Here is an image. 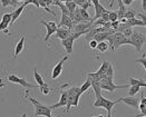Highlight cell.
<instances>
[{
	"label": "cell",
	"mask_w": 146,
	"mask_h": 117,
	"mask_svg": "<svg viewBox=\"0 0 146 117\" xmlns=\"http://www.w3.org/2000/svg\"><path fill=\"white\" fill-rule=\"evenodd\" d=\"M28 99H29V102H30V103L34 105V107H35V113H34V115L36 117H39V116L54 117L52 114H51V109H50L49 106L44 105L42 103H40L39 100H37L36 98H34V97H29ZM56 117H60V115Z\"/></svg>",
	"instance_id": "1"
},
{
	"label": "cell",
	"mask_w": 146,
	"mask_h": 117,
	"mask_svg": "<svg viewBox=\"0 0 146 117\" xmlns=\"http://www.w3.org/2000/svg\"><path fill=\"white\" fill-rule=\"evenodd\" d=\"M118 103H119L118 99L116 102H114V100H110V99L105 98L103 95H99V96L96 97V100L94 102L93 105H94L95 108H105L107 110V113H111L114 106L116 104H118Z\"/></svg>",
	"instance_id": "2"
},
{
	"label": "cell",
	"mask_w": 146,
	"mask_h": 117,
	"mask_svg": "<svg viewBox=\"0 0 146 117\" xmlns=\"http://www.w3.org/2000/svg\"><path fill=\"white\" fill-rule=\"evenodd\" d=\"M129 39L132 41V46L137 50V53L142 51V47L146 43V36L139 31H133L129 36Z\"/></svg>",
	"instance_id": "3"
},
{
	"label": "cell",
	"mask_w": 146,
	"mask_h": 117,
	"mask_svg": "<svg viewBox=\"0 0 146 117\" xmlns=\"http://www.w3.org/2000/svg\"><path fill=\"white\" fill-rule=\"evenodd\" d=\"M100 87H102V90H107L110 93H113V92H115L117 89L128 87V85L127 84H125V85H116L114 82V79L105 78V79H102L100 80Z\"/></svg>",
	"instance_id": "4"
},
{
	"label": "cell",
	"mask_w": 146,
	"mask_h": 117,
	"mask_svg": "<svg viewBox=\"0 0 146 117\" xmlns=\"http://www.w3.org/2000/svg\"><path fill=\"white\" fill-rule=\"evenodd\" d=\"M123 45H131L132 46V41H131V39L128 37L123 35L122 33L116 31L115 35H114V41H113V45H111V49L116 50Z\"/></svg>",
	"instance_id": "5"
},
{
	"label": "cell",
	"mask_w": 146,
	"mask_h": 117,
	"mask_svg": "<svg viewBox=\"0 0 146 117\" xmlns=\"http://www.w3.org/2000/svg\"><path fill=\"white\" fill-rule=\"evenodd\" d=\"M8 80L10 82H13V84H18V85H20V86H23L24 88H27V89H31V88H35V87H38V85H34V84H30V82H28L26 79L24 78H20V77H18L17 75H8Z\"/></svg>",
	"instance_id": "6"
},
{
	"label": "cell",
	"mask_w": 146,
	"mask_h": 117,
	"mask_svg": "<svg viewBox=\"0 0 146 117\" xmlns=\"http://www.w3.org/2000/svg\"><path fill=\"white\" fill-rule=\"evenodd\" d=\"M40 23L45 26L46 30H47V34L46 37L44 38V41L45 43H48V40L50 39V37L54 35L58 28V25L55 23V21H45V20H40Z\"/></svg>",
	"instance_id": "7"
},
{
	"label": "cell",
	"mask_w": 146,
	"mask_h": 117,
	"mask_svg": "<svg viewBox=\"0 0 146 117\" xmlns=\"http://www.w3.org/2000/svg\"><path fill=\"white\" fill-rule=\"evenodd\" d=\"M68 56H69V55H66L65 57H62V58L57 62V65H56V66H54V68H52V72H51V79H52V80H54V79H57V78L61 75L64 64H65V61H67V60H68Z\"/></svg>",
	"instance_id": "8"
},
{
	"label": "cell",
	"mask_w": 146,
	"mask_h": 117,
	"mask_svg": "<svg viewBox=\"0 0 146 117\" xmlns=\"http://www.w3.org/2000/svg\"><path fill=\"white\" fill-rule=\"evenodd\" d=\"M118 102L119 103H124L125 105L129 106L132 108H138L139 105V99L138 98H135V96H128V97H119L118 98Z\"/></svg>",
	"instance_id": "9"
},
{
	"label": "cell",
	"mask_w": 146,
	"mask_h": 117,
	"mask_svg": "<svg viewBox=\"0 0 146 117\" xmlns=\"http://www.w3.org/2000/svg\"><path fill=\"white\" fill-rule=\"evenodd\" d=\"M67 100H68V92H67V90H62L60 93V98H59L58 103L52 104V105H50L49 107H50L51 110L57 109V108H60V107H66Z\"/></svg>",
	"instance_id": "10"
},
{
	"label": "cell",
	"mask_w": 146,
	"mask_h": 117,
	"mask_svg": "<svg viewBox=\"0 0 146 117\" xmlns=\"http://www.w3.org/2000/svg\"><path fill=\"white\" fill-rule=\"evenodd\" d=\"M74 41H75V39H74V37L72 35L69 36L68 38H66V39L61 40V46L65 48V50H66V54H67V55H70V54L73 53Z\"/></svg>",
	"instance_id": "11"
},
{
	"label": "cell",
	"mask_w": 146,
	"mask_h": 117,
	"mask_svg": "<svg viewBox=\"0 0 146 117\" xmlns=\"http://www.w3.org/2000/svg\"><path fill=\"white\" fill-rule=\"evenodd\" d=\"M70 34H72V31H70L68 28L58 27L57 30H56V33H55V36H56V38H58V39H60V40H64V39L68 38V37L70 36Z\"/></svg>",
	"instance_id": "12"
},
{
	"label": "cell",
	"mask_w": 146,
	"mask_h": 117,
	"mask_svg": "<svg viewBox=\"0 0 146 117\" xmlns=\"http://www.w3.org/2000/svg\"><path fill=\"white\" fill-rule=\"evenodd\" d=\"M25 40H26V37H25V36H21L20 40L16 44L15 51H13V58H17V57H18V55L23 51V49H24V47H25Z\"/></svg>",
	"instance_id": "13"
},
{
	"label": "cell",
	"mask_w": 146,
	"mask_h": 117,
	"mask_svg": "<svg viewBox=\"0 0 146 117\" xmlns=\"http://www.w3.org/2000/svg\"><path fill=\"white\" fill-rule=\"evenodd\" d=\"M25 7H26L25 5H21L20 7L16 8V9L11 12V23H10V25H12L15 21H17V20H18V18L20 17V15H21V13H23V11H24Z\"/></svg>",
	"instance_id": "14"
},
{
	"label": "cell",
	"mask_w": 146,
	"mask_h": 117,
	"mask_svg": "<svg viewBox=\"0 0 146 117\" xmlns=\"http://www.w3.org/2000/svg\"><path fill=\"white\" fill-rule=\"evenodd\" d=\"M95 7V17L94 18H92V20L93 21H95V20H97L98 18H100L102 17V15L104 13V12H106L107 10L100 5V3H97V5H95L94 6Z\"/></svg>",
	"instance_id": "15"
},
{
	"label": "cell",
	"mask_w": 146,
	"mask_h": 117,
	"mask_svg": "<svg viewBox=\"0 0 146 117\" xmlns=\"http://www.w3.org/2000/svg\"><path fill=\"white\" fill-rule=\"evenodd\" d=\"M92 82V88L94 89V93H95V96L97 97L99 95H102V87H100V82H97V80H90Z\"/></svg>",
	"instance_id": "16"
},
{
	"label": "cell",
	"mask_w": 146,
	"mask_h": 117,
	"mask_svg": "<svg viewBox=\"0 0 146 117\" xmlns=\"http://www.w3.org/2000/svg\"><path fill=\"white\" fill-rule=\"evenodd\" d=\"M34 77H35V80H36V84L38 86H42L45 84V80H44L42 76L37 71L36 68H34Z\"/></svg>",
	"instance_id": "17"
},
{
	"label": "cell",
	"mask_w": 146,
	"mask_h": 117,
	"mask_svg": "<svg viewBox=\"0 0 146 117\" xmlns=\"http://www.w3.org/2000/svg\"><path fill=\"white\" fill-rule=\"evenodd\" d=\"M129 86H134V85H137V86H141V87H144L145 85V79H135L133 77H131L129 79Z\"/></svg>",
	"instance_id": "18"
},
{
	"label": "cell",
	"mask_w": 146,
	"mask_h": 117,
	"mask_svg": "<svg viewBox=\"0 0 146 117\" xmlns=\"http://www.w3.org/2000/svg\"><path fill=\"white\" fill-rule=\"evenodd\" d=\"M90 87H92V82H90V79L87 77V79H86L85 82H84V84H83V85L79 87V89H80V93H82V94L86 93V92H87V90H88Z\"/></svg>",
	"instance_id": "19"
},
{
	"label": "cell",
	"mask_w": 146,
	"mask_h": 117,
	"mask_svg": "<svg viewBox=\"0 0 146 117\" xmlns=\"http://www.w3.org/2000/svg\"><path fill=\"white\" fill-rule=\"evenodd\" d=\"M110 65V61H107V60H104L103 62H102V66L99 67V69L96 71L98 75H102V74H105L106 72V70H107V68H108V66Z\"/></svg>",
	"instance_id": "20"
},
{
	"label": "cell",
	"mask_w": 146,
	"mask_h": 117,
	"mask_svg": "<svg viewBox=\"0 0 146 117\" xmlns=\"http://www.w3.org/2000/svg\"><path fill=\"white\" fill-rule=\"evenodd\" d=\"M96 49H97L98 51H100V53L107 51L108 50V43L107 41H100V43H98Z\"/></svg>",
	"instance_id": "21"
},
{
	"label": "cell",
	"mask_w": 146,
	"mask_h": 117,
	"mask_svg": "<svg viewBox=\"0 0 146 117\" xmlns=\"http://www.w3.org/2000/svg\"><path fill=\"white\" fill-rule=\"evenodd\" d=\"M141 86H137V85H134V86H129V90H128V96H135L136 94H138L141 92Z\"/></svg>",
	"instance_id": "22"
},
{
	"label": "cell",
	"mask_w": 146,
	"mask_h": 117,
	"mask_svg": "<svg viewBox=\"0 0 146 117\" xmlns=\"http://www.w3.org/2000/svg\"><path fill=\"white\" fill-rule=\"evenodd\" d=\"M38 88H39L40 93L42 94V95H48V94L52 90V89L48 86V84H46V82H45L42 86H38Z\"/></svg>",
	"instance_id": "23"
},
{
	"label": "cell",
	"mask_w": 146,
	"mask_h": 117,
	"mask_svg": "<svg viewBox=\"0 0 146 117\" xmlns=\"http://www.w3.org/2000/svg\"><path fill=\"white\" fill-rule=\"evenodd\" d=\"M65 5H66V7L68 8V10L70 11V13L75 11V10H76V8L78 7V5H77L75 1H73V0H72V1H66V2H65Z\"/></svg>",
	"instance_id": "24"
},
{
	"label": "cell",
	"mask_w": 146,
	"mask_h": 117,
	"mask_svg": "<svg viewBox=\"0 0 146 117\" xmlns=\"http://www.w3.org/2000/svg\"><path fill=\"white\" fill-rule=\"evenodd\" d=\"M135 16H136V12H135L134 9H127V10L125 11V15H124V18H126V19L128 20V19H132V18H135Z\"/></svg>",
	"instance_id": "25"
},
{
	"label": "cell",
	"mask_w": 146,
	"mask_h": 117,
	"mask_svg": "<svg viewBox=\"0 0 146 117\" xmlns=\"http://www.w3.org/2000/svg\"><path fill=\"white\" fill-rule=\"evenodd\" d=\"M106 76H107V78H110V79H114V76H115V71H114V67H113V65L110 64V66H108V68L106 70Z\"/></svg>",
	"instance_id": "26"
},
{
	"label": "cell",
	"mask_w": 146,
	"mask_h": 117,
	"mask_svg": "<svg viewBox=\"0 0 146 117\" xmlns=\"http://www.w3.org/2000/svg\"><path fill=\"white\" fill-rule=\"evenodd\" d=\"M80 10V16H82V18H83V20L84 21H90L92 20V18H90V16H89V13L87 12V10L85 9H79Z\"/></svg>",
	"instance_id": "27"
},
{
	"label": "cell",
	"mask_w": 146,
	"mask_h": 117,
	"mask_svg": "<svg viewBox=\"0 0 146 117\" xmlns=\"http://www.w3.org/2000/svg\"><path fill=\"white\" fill-rule=\"evenodd\" d=\"M59 8H60V10H61V15L70 16V11L68 10V8L66 7V5H65V3H62V2H61L60 5H59Z\"/></svg>",
	"instance_id": "28"
},
{
	"label": "cell",
	"mask_w": 146,
	"mask_h": 117,
	"mask_svg": "<svg viewBox=\"0 0 146 117\" xmlns=\"http://www.w3.org/2000/svg\"><path fill=\"white\" fill-rule=\"evenodd\" d=\"M1 21L10 25V23H11V13H3L2 15V18H1Z\"/></svg>",
	"instance_id": "29"
},
{
	"label": "cell",
	"mask_w": 146,
	"mask_h": 117,
	"mask_svg": "<svg viewBox=\"0 0 146 117\" xmlns=\"http://www.w3.org/2000/svg\"><path fill=\"white\" fill-rule=\"evenodd\" d=\"M135 62L143 65V67H144V68H145V70H146V54H144V55H143V57L136 59V60H135Z\"/></svg>",
	"instance_id": "30"
},
{
	"label": "cell",
	"mask_w": 146,
	"mask_h": 117,
	"mask_svg": "<svg viewBox=\"0 0 146 117\" xmlns=\"http://www.w3.org/2000/svg\"><path fill=\"white\" fill-rule=\"evenodd\" d=\"M116 20H118L117 11H110V21L113 23V21H116Z\"/></svg>",
	"instance_id": "31"
},
{
	"label": "cell",
	"mask_w": 146,
	"mask_h": 117,
	"mask_svg": "<svg viewBox=\"0 0 146 117\" xmlns=\"http://www.w3.org/2000/svg\"><path fill=\"white\" fill-rule=\"evenodd\" d=\"M105 23H107V21H110V11L107 10L106 12H104L103 15H102V17H100Z\"/></svg>",
	"instance_id": "32"
},
{
	"label": "cell",
	"mask_w": 146,
	"mask_h": 117,
	"mask_svg": "<svg viewBox=\"0 0 146 117\" xmlns=\"http://www.w3.org/2000/svg\"><path fill=\"white\" fill-rule=\"evenodd\" d=\"M88 43H89V48H90V49H96L98 43L95 40V39H92V40H89Z\"/></svg>",
	"instance_id": "33"
},
{
	"label": "cell",
	"mask_w": 146,
	"mask_h": 117,
	"mask_svg": "<svg viewBox=\"0 0 146 117\" xmlns=\"http://www.w3.org/2000/svg\"><path fill=\"white\" fill-rule=\"evenodd\" d=\"M8 27H9V23L0 21V31H3L5 29H8Z\"/></svg>",
	"instance_id": "34"
},
{
	"label": "cell",
	"mask_w": 146,
	"mask_h": 117,
	"mask_svg": "<svg viewBox=\"0 0 146 117\" xmlns=\"http://www.w3.org/2000/svg\"><path fill=\"white\" fill-rule=\"evenodd\" d=\"M90 5H92V2H90V0H88V1L84 2L83 5H80V8H82V9H85V10H87V9H88V7H90Z\"/></svg>",
	"instance_id": "35"
},
{
	"label": "cell",
	"mask_w": 146,
	"mask_h": 117,
	"mask_svg": "<svg viewBox=\"0 0 146 117\" xmlns=\"http://www.w3.org/2000/svg\"><path fill=\"white\" fill-rule=\"evenodd\" d=\"M0 2H1V7L2 8H6V7L10 6V0H0Z\"/></svg>",
	"instance_id": "36"
},
{
	"label": "cell",
	"mask_w": 146,
	"mask_h": 117,
	"mask_svg": "<svg viewBox=\"0 0 146 117\" xmlns=\"http://www.w3.org/2000/svg\"><path fill=\"white\" fill-rule=\"evenodd\" d=\"M119 21L118 20H116V21H113L111 23V29H114L115 31H117V28H118V26H119Z\"/></svg>",
	"instance_id": "37"
},
{
	"label": "cell",
	"mask_w": 146,
	"mask_h": 117,
	"mask_svg": "<svg viewBox=\"0 0 146 117\" xmlns=\"http://www.w3.org/2000/svg\"><path fill=\"white\" fill-rule=\"evenodd\" d=\"M138 17L141 18V20H142L143 23H144V27L146 28V16L145 15H143V13H138Z\"/></svg>",
	"instance_id": "38"
},
{
	"label": "cell",
	"mask_w": 146,
	"mask_h": 117,
	"mask_svg": "<svg viewBox=\"0 0 146 117\" xmlns=\"http://www.w3.org/2000/svg\"><path fill=\"white\" fill-rule=\"evenodd\" d=\"M139 103H141V104H143V105L145 106L146 107V97L145 96H144V95H143V94H142V96H141V99H139Z\"/></svg>",
	"instance_id": "39"
},
{
	"label": "cell",
	"mask_w": 146,
	"mask_h": 117,
	"mask_svg": "<svg viewBox=\"0 0 146 117\" xmlns=\"http://www.w3.org/2000/svg\"><path fill=\"white\" fill-rule=\"evenodd\" d=\"M133 1H135V0H122L124 6H131V5L133 3Z\"/></svg>",
	"instance_id": "40"
},
{
	"label": "cell",
	"mask_w": 146,
	"mask_h": 117,
	"mask_svg": "<svg viewBox=\"0 0 146 117\" xmlns=\"http://www.w3.org/2000/svg\"><path fill=\"white\" fill-rule=\"evenodd\" d=\"M142 8L144 11H146V0H142Z\"/></svg>",
	"instance_id": "41"
},
{
	"label": "cell",
	"mask_w": 146,
	"mask_h": 117,
	"mask_svg": "<svg viewBox=\"0 0 146 117\" xmlns=\"http://www.w3.org/2000/svg\"><path fill=\"white\" fill-rule=\"evenodd\" d=\"M90 2L95 6V5H97V3H99V0H90Z\"/></svg>",
	"instance_id": "42"
},
{
	"label": "cell",
	"mask_w": 146,
	"mask_h": 117,
	"mask_svg": "<svg viewBox=\"0 0 146 117\" xmlns=\"http://www.w3.org/2000/svg\"><path fill=\"white\" fill-rule=\"evenodd\" d=\"M2 87H5V84L2 82V79H0V88H2Z\"/></svg>",
	"instance_id": "43"
},
{
	"label": "cell",
	"mask_w": 146,
	"mask_h": 117,
	"mask_svg": "<svg viewBox=\"0 0 146 117\" xmlns=\"http://www.w3.org/2000/svg\"><path fill=\"white\" fill-rule=\"evenodd\" d=\"M115 1H117V0H111V1H110V7H111V6L114 5V2H115Z\"/></svg>",
	"instance_id": "44"
},
{
	"label": "cell",
	"mask_w": 146,
	"mask_h": 117,
	"mask_svg": "<svg viewBox=\"0 0 146 117\" xmlns=\"http://www.w3.org/2000/svg\"><path fill=\"white\" fill-rule=\"evenodd\" d=\"M3 33H5V34H9V30H8V29H5Z\"/></svg>",
	"instance_id": "45"
},
{
	"label": "cell",
	"mask_w": 146,
	"mask_h": 117,
	"mask_svg": "<svg viewBox=\"0 0 146 117\" xmlns=\"http://www.w3.org/2000/svg\"><path fill=\"white\" fill-rule=\"evenodd\" d=\"M106 117H111V113H107V116Z\"/></svg>",
	"instance_id": "46"
},
{
	"label": "cell",
	"mask_w": 146,
	"mask_h": 117,
	"mask_svg": "<svg viewBox=\"0 0 146 117\" xmlns=\"http://www.w3.org/2000/svg\"><path fill=\"white\" fill-rule=\"evenodd\" d=\"M21 117H27V114H26V113H24V114L21 115Z\"/></svg>",
	"instance_id": "47"
},
{
	"label": "cell",
	"mask_w": 146,
	"mask_h": 117,
	"mask_svg": "<svg viewBox=\"0 0 146 117\" xmlns=\"http://www.w3.org/2000/svg\"><path fill=\"white\" fill-rule=\"evenodd\" d=\"M98 117H104L103 115H98Z\"/></svg>",
	"instance_id": "48"
},
{
	"label": "cell",
	"mask_w": 146,
	"mask_h": 117,
	"mask_svg": "<svg viewBox=\"0 0 146 117\" xmlns=\"http://www.w3.org/2000/svg\"><path fill=\"white\" fill-rule=\"evenodd\" d=\"M17 1H25V0H17Z\"/></svg>",
	"instance_id": "49"
},
{
	"label": "cell",
	"mask_w": 146,
	"mask_h": 117,
	"mask_svg": "<svg viewBox=\"0 0 146 117\" xmlns=\"http://www.w3.org/2000/svg\"><path fill=\"white\" fill-rule=\"evenodd\" d=\"M144 87H146V82H145V85H144Z\"/></svg>",
	"instance_id": "50"
}]
</instances>
